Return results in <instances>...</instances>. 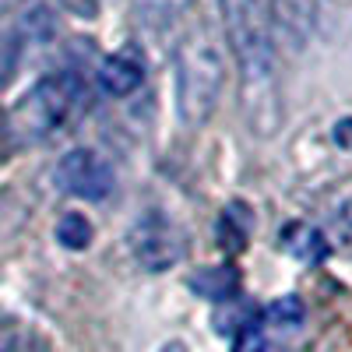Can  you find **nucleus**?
<instances>
[{
	"label": "nucleus",
	"instance_id": "f257e3e1",
	"mask_svg": "<svg viewBox=\"0 0 352 352\" xmlns=\"http://www.w3.org/2000/svg\"><path fill=\"white\" fill-rule=\"evenodd\" d=\"M222 39L240 67L247 109H272L278 67L272 0H222Z\"/></svg>",
	"mask_w": 352,
	"mask_h": 352
},
{
	"label": "nucleus",
	"instance_id": "f03ea898",
	"mask_svg": "<svg viewBox=\"0 0 352 352\" xmlns=\"http://www.w3.org/2000/svg\"><path fill=\"white\" fill-rule=\"evenodd\" d=\"M226 85V39L212 21L190 25L176 43V113L184 127H204L215 116Z\"/></svg>",
	"mask_w": 352,
	"mask_h": 352
},
{
	"label": "nucleus",
	"instance_id": "7ed1b4c3",
	"mask_svg": "<svg viewBox=\"0 0 352 352\" xmlns=\"http://www.w3.org/2000/svg\"><path fill=\"white\" fill-rule=\"evenodd\" d=\"M88 81L78 71H53L39 78L28 92L11 106L4 131L14 144H39L53 134L71 127L88 109Z\"/></svg>",
	"mask_w": 352,
	"mask_h": 352
},
{
	"label": "nucleus",
	"instance_id": "20e7f679",
	"mask_svg": "<svg viewBox=\"0 0 352 352\" xmlns=\"http://www.w3.org/2000/svg\"><path fill=\"white\" fill-rule=\"evenodd\" d=\"M127 247H131V257L144 272L159 275V272H169L184 261L187 232L166 212H144V215H138V222L127 232Z\"/></svg>",
	"mask_w": 352,
	"mask_h": 352
},
{
	"label": "nucleus",
	"instance_id": "39448f33",
	"mask_svg": "<svg viewBox=\"0 0 352 352\" xmlns=\"http://www.w3.org/2000/svg\"><path fill=\"white\" fill-rule=\"evenodd\" d=\"M53 184L67 197L81 201H106L116 187V173L106 155L96 148H71L53 169Z\"/></svg>",
	"mask_w": 352,
	"mask_h": 352
},
{
	"label": "nucleus",
	"instance_id": "423d86ee",
	"mask_svg": "<svg viewBox=\"0 0 352 352\" xmlns=\"http://www.w3.org/2000/svg\"><path fill=\"white\" fill-rule=\"evenodd\" d=\"M99 85L106 88L109 96H116V99H124V96H131V92H138L141 88V81H144V60L134 53V46H124V50H116V53H109L106 60L99 64Z\"/></svg>",
	"mask_w": 352,
	"mask_h": 352
},
{
	"label": "nucleus",
	"instance_id": "0eeeda50",
	"mask_svg": "<svg viewBox=\"0 0 352 352\" xmlns=\"http://www.w3.org/2000/svg\"><path fill=\"white\" fill-rule=\"evenodd\" d=\"M190 289L197 296L212 300V303H229L236 300L240 292V272L232 264H215V268H201L194 278H190Z\"/></svg>",
	"mask_w": 352,
	"mask_h": 352
},
{
	"label": "nucleus",
	"instance_id": "6e6552de",
	"mask_svg": "<svg viewBox=\"0 0 352 352\" xmlns=\"http://www.w3.org/2000/svg\"><path fill=\"white\" fill-rule=\"evenodd\" d=\"M282 247H285L289 254H296L300 261H310V264L324 261V257L331 254V247H328V240H324V232L314 229V226H303V222L289 226V229L282 232Z\"/></svg>",
	"mask_w": 352,
	"mask_h": 352
},
{
	"label": "nucleus",
	"instance_id": "1a4fd4ad",
	"mask_svg": "<svg viewBox=\"0 0 352 352\" xmlns=\"http://www.w3.org/2000/svg\"><path fill=\"white\" fill-rule=\"evenodd\" d=\"M247 236H250V212L243 204H232L219 219V243H222V250L236 254L247 247Z\"/></svg>",
	"mask_w": 352,
	"mask_h": 352
},
{
	"label": "nucleus",
	"instance_id": "9d476101",
	"mask_svg": "<svg viewBox=\"0 0 352 352\" xmlns=\"http://www.w3.org/2000/svg\"><path fill=\"white\" fill-rule=\"evenodd\" d=\"M303 317H307V310H303V300H300V296H282V300H275V303L264 307V314H261L257 320H261L264 328L292 331V328L303 324Z\"/></svg>",
	"mask_w": 352,
	"mask_h": 352
},
{
	"label": "nucleus",
	"instance_id": "9b49d317",
	"mask_svg": "<svg viewBox=\"0 0 352 352\" xmlns=\"http://www.w3.org/2000/svg\"><path fill=\"white\" fill-rule=\"evenodd\" d=\"M0 352H50V342L43 331L28 324H0Z\"/></svg>",
	"mask_w": 352,
	"mask_h": 352
},
{
	"label": "nucleus",
	"instance_id": "f8f14e48",
	"mask_svg": "<svg viewBox=\"0 0 352 352\" xmlns=\"http://www.w3.org/2000/svg\"><path fill=\"white\" fill-rule=\"evenodd\" d=\"M92 222H88L85 215L78 212H67L60 215V222H56V240H60V247L67 250H88V243H92Z\"/></svg>",
	"mask_w": 352,
	"mask_h": 352
},
{
	"label": "nucleus",
	"instance_id": "ddd939ff",
	"mask_svg": "<svg viewBox=\"0 0 352 352\" xmlns=\"http://www.w3.org/2000/svg\"><path fill=\"white\" fill-rule=\"evenodd\" d=\"M324 240H328V247H335V250L352 257V201L338 204V212L328 222V236Z\"/></svg>",
	"mask_w": 352,
	"mask_h": 352
},
{
	"label": "nucleus",
	"instance_id": "4468645a",
	"mask_svg": "<svg viewBox=\"0 0 352 352\" xmlns=\"http://www.w3.org/2000/svg\"><path fill=\"white\" fill-rule=\"evenodd\" d=\"M138 4V14L148 18V25H166L180 14L190 0H134Z\"/></svg>",
	"mask_w": 352,
	"mask_h": 352
},
{
	"label": "nucleus",
	"instance_id": "2eb2a0df",
	"mask_svg": "<svg viewBox=\"0 0 352 352\" xmlns=\"http://www.w3.org/2000/svg\"><path fill=\"white\" fill-rule=\"evenodd\" d=\"M232 352H268V331H264V324L254 317L247 328L236 331V345H232Z\"/></svg>",
	"mask_w": 352,
	"mask_h": 352
},
{
	"label": "nucleus",
	"instance_id": "dca6fc26",
	"mask_svg": "<svg viewBox=\"0 0 352 352\" xmlns=\"http://www.w3.org/2000/svg\"><path fill=\"white\" fill-rule=\"evenodd\" d=\"M0 4H4V0H0Z\"/></svg>",
	"mask_w": 352,
	"mask_h": 352
}]
</instances>
